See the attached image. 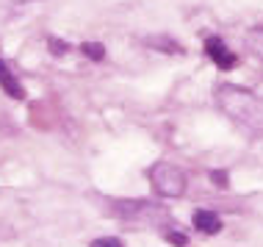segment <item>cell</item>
Masks as SVG:
<instances>
[{
    "label": "cell",
    "mask_w": 263,
    "mask_h": 247,
    "mask_svg": "<svg viewBox=\"0 0 263 247\" xmlns=\"http://www.w3.org/2000/svg\"><path fill=\"white\" fill-rule=\"evenodd\" d=\"M50 47H53L55 56H64V53L69 50V45H64V42H59V39H50Z\"/></svg>",
    "instance_id": "7c38bea8"
},
{
    "label": "cell",
    "mask_w": 263,
    "mask_h": 247,
    "mask_svg": "<svg viewBox=\"0 0 263 247\" xmlns=\"http://www.w3.org/2000/svg\"><path fill=\"white\" fill-rule=\"evenodd\" d=\"M216 105L238 128H244L250 133L263 131V103L255 92L244 89V86H233V83H222L216 89Z\"/></svg>",
    "instance_id": "6da1fadb"
},
{
    "label": "cell",
    "mask_w": 263,
    "mask_h": 247,
    "mask_svg": "<svg viewBox=\"0 0 263 247\" xmlns=\"http://www.w3.org/2000/svg\"><path fill=\"white\" fill-rule=\"evenodd\" d=\"M244 45H247V50H250L255 59H260V61H263V28H255V31L247 33Z\"/></svg>",
    "instance_id": "ba28073f"
},
{
    "label": "cell",
    "mask_w": 263,
    "mask_h": 247,
    "mask_svg": "<svg viewBox=\"0 0 263 247\" xmlns=\"http://www.w3.org/2000/svg\"><path fill=\"white\" fill-rule=\"evenodd\" d=\"M166 239H169L175 247H186V244H189V239L183 236V234H175V228H166Z\"/></svg>",
    "instance_id": "8fae6325"
},
{
    "label": "cell",
    "mask_w": 263,
    "mask_h": 247,
    "mask_svg": "<svg viewBox=\"0 0 263 247\" xmlns=\"http://www.w3.org/2000/svg\"><path fill=\"white\" fill-rule=\"evenodd\" d=\"M81 50H83V56L86 59H91V61H103L105 59V47L103 45H97V42H86V45H81Z\"/></svg>",
    "instance_id": "9c48e42d"
},
{
    "label": "cell",
    "mask_w": 263,
    "mask_h": 247,
    "mask_svg": "<svg viewBox=\"0 0 263 247\" xmlns=\"http://www.w3.org/2000/svg\"><path fill=\"white\" fill-rule=\"evenodd\" d=\"M150 183L161 197H180L186 192V172L175 164L161 161L150 169Z\"/></svg>",
    "instance_id": "3957f363"
},
{
    "label": "cell",
    "mask_w": 263,
    "mask_h": 247,
    "mask_svg": "<svg viewBox=\"0 0 263 247\" xmlns=\"http://www.w3.org/2000/svg\"><path fill=\"white\" fill-rule=\"evenodd\" d=\"M0 89H3L9 97H14V100H23V97H25L23 83L17 81V75L11 73V67L6 64L3 59H0Z\"/></svg>",
    "instance_id": "8992f818"
},
{
    "label": "cell",
    "mask_w": 263,
    "mask_h": 247,
    "mask_svg": "<svg viewBox=\"0 0 263 247\" xmlns=\"http://www.w3.org/2000/svg\"><path fill=\"white\" fill-rule=\"evenodd\" d=\"M211 178L219 183V189H227V175L224 172H211Z\"/></svg>",
    "instance_id": "4fadbf2b"
},
{
    "label": "cell",
    "mask_w": 263,
    "mask_h": 247,
    "mask_svg": "<svg viewBox=\"0 0 263 247\" xmlns=\"http://www.w3.org/2000/svg\"><path fill=\"white\" fill-rule=\"evenodd\" d=\"M114 214L122 220H133V222H144V225H169V214L166 208L150 200H119L114 203Z\"/></svg>",
    "instance_id": "7a4b0ae2"
},
{
    "label": "cell",
    "mask_w": 263,
    "mask_h": 247,
    "mask_svg": "<svg viewBox=\"0 0 263 247\" xmlns=\"http://www.w3.org/2000/svg\"><path fill=\"white\" fill-rule=\"evenodd\" d=\"M147 47H155V50H163V53H183V45L180 42H175L172 37H166V33H158V37H147L144 39Z\"/></svg>",
    "instance_id": "52a82bcc"
},
{
    "label": "cell",
    "mask_w": 263,
    "mask_h": 247,
    "mask_svg": "<svg viewBox=\"0 0 263 247\" xmlns=\"http://www.w3.org/2000/svg\"><path fill=\"white\" fill-rule=\"evenodd\" d=\"M191 222H194V228L200 231V234H219L222 231V217L216 214V211H211V208H200V211H194V217H191Z\"/></svg>",
    "instance_id": "5b68a950"
},
{
    "label": "cell",
    "mask_w": 263,
    "mask_h": 247,
    "mask_svg": "<svg viewBox=\"0 0 263 247\" xmlns=\"http://www.w3.org/2000/svg\"><path fill=\"white\" fill-rule=\"evenodd\" d=\"M89 247H125L119 239H114V236H103V239H95Z\"/></svg>",
    "instance_id": "30bf717a"
},
{
    "label": "cell",
    "mask_w": 263,
    "mask_h": 247,
    "mask_svg": "<svg viewBox=\"0 0 263 247\" xmlns=\"http://www.w3.org/2000/svg\"><path fill=\"white\" fill-rule=\"evenodd\" d=\"M205 53H208V59H211L219 69H233V67L238 64V56L233 53L219 37L205 39Z\"/></svg>",
    "instance_id": "277c9868"
}]
</instances>
